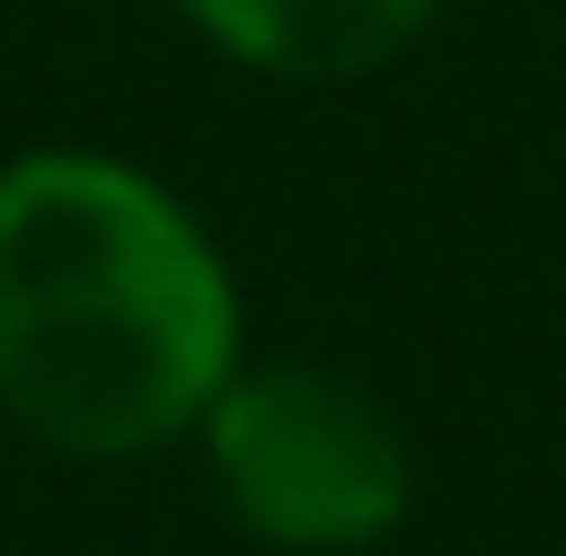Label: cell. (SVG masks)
Instances as JSON below:
<instances>
[{
  "instance_id": "cell-1",
  "label": "cell",
  "mask_w": 566,
  "mask_h": 556,
  "mask_svg": "<svg viewBox=\"0 0 566 556\" xmlns=\"http://www.w3.org/2000/svg\"><path fill=\"white\" fill-rule=\"evenodd\" d=\"M239 378V289L199 219L99 149L0 169V408L60 458H149Z\"/></svg>"
},
{
  "instance_id": "cell-2",
  "label": "cell",
  "mask_w": 566,
  "mask_h": 556,
  "mask_svg": "<svg viewBox=\"0 0 566 556\" xmlns=\"http://www.w3.org/2000/svg\"><path fill=\"white\" fill-rule=\"evenodd\" d=\"M199 428H209V468H219V497L239 507V527L289 556L378 547L418 497V458H408L398 418L358 378L308 368V358L239 368Z\"/></svg>"
},
{
  "instance_id": "cell-3",
  "label": "cell",
  "mask_w": 566,
  "mask_h": 556,
  "mask_svg": "<svg viewBox=\"0 0 566 556\" xmlns=\"http://www.w3.org/2000/svg\"><path fill=\"white\" fill-rule=\"evenodd\" d=\"M179 10L269 80H368L408 60L448 0H179Z\"/></svg>"
}]
</instances>
